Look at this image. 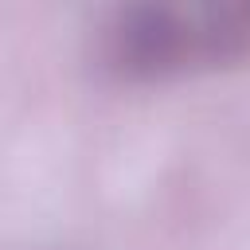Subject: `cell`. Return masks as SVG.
Masks as SVG:
<instances>
[{
	"label": "cell",
	"instance_id": "obj_1",
	"mask_svg": "<svg viewBox=\"0 0 250 250\" xmlns=\"http://www.w3.org/2000/svg\"><path fill=\"white\" fill-rule=\"evenodd\" d=\"M102 62L125 82H164L250 55V4H125L102 23Z\"/></svg>",
	"mask_w": 250,
	"mask_h": 250
}]
</instances>
